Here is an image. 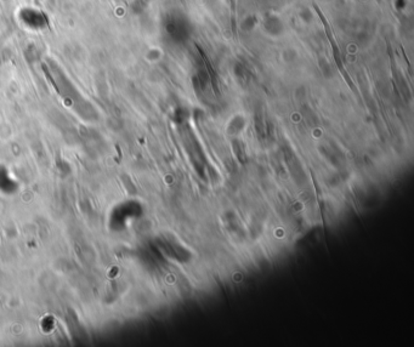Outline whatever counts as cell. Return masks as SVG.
<instances>
[{
	"instance_id": "cell-1",
	"label": "cell",
	"mask_w": 414,
	"mask_h": 347,
	"mask_svg": "<svg viewBox=\"0 0 414 347\" xmlns=\"http://www.w3.org/2000/svg\"><path fill=\"white\" fill-rule=\"evenodd\" d=\"M43 69H44V73H45V75H46V79H47V81H49L50 84H51L52 86H54L55 88V90L57 91V93H60V90H59V88H57V85H56V83H55V80L54 79H52V77L51 75H50V73H49V70H47V68L45 67V66H43Z\"/></svg>"
}]
</instances>
